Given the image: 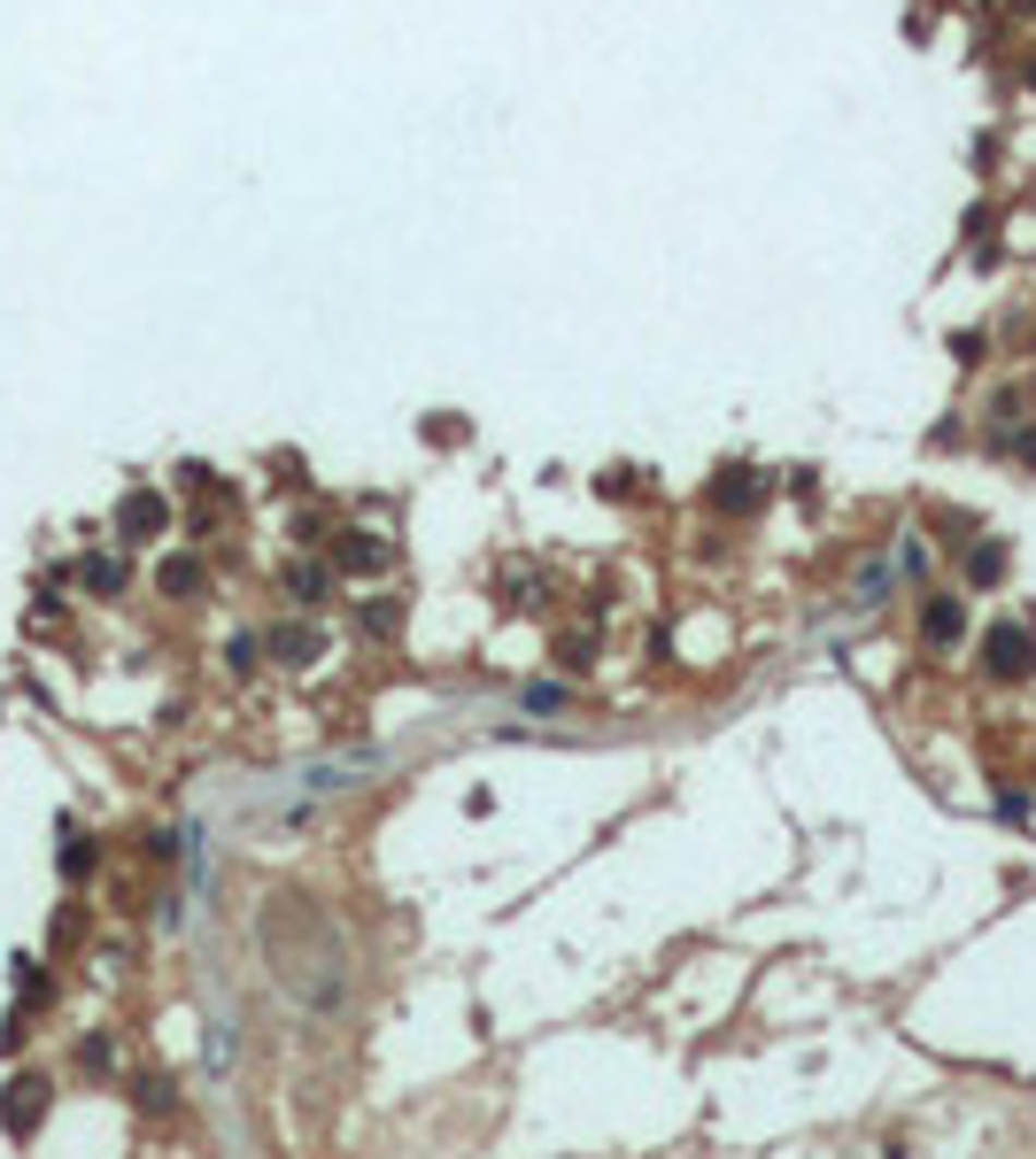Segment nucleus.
<instances>
[{"label": "nucleus", "mask_w": 1036, "mask_h": 1159, "mask_svg": "<svg viewBox=\"0 0 1036 1159\" xmlns=\"http://www.w3.org/2000/svg\"><path fill=\"white\" fill-rule=\"evenodd\" d=\"M983 650H990V657H983V665H990V680H1028V673H1036V642H1028L1021 627H990V642H983Z\"/></svg>", "instance_id": "obj_1"}, {"label": "nucleus", "mask_w": 1036, "mask_h": 1159, "mask_svg": "<svg viewBox=\"0 0 1036 1159\" xmlns=\"http://www.w3.org/2000/svg\"><path fill=\"white\" fill-rule=\"evenodd\" d=\"M960 635H967L960 595H928V603H920V642H928V650H952Z\"/></svg>", "instance_id": "obj_2"}, {"label": "nucleus", "mask_w": 1036, "mask_h": 1159, "mask_svg": "<svg viewBox=\"0 0 1036 1159\" xmlns=\"http://www.w3.org/2000/svg\"><path fill=\"white\" fill-rule=\"evenodd\" d=\"M39 1106H47V1083H16V1106H9V1128H16V1136H32V1121H39Z\"/></svg>", "instance_id": "obj_3"}, {"label": "nucleus", "mask_w": 1036, "mask_h": 1159, "mask_svg": "<svg viewBox=\"0 0 1036 1159\" xmlns=\"http://www.w3.org/2000/svg\"><path fill=\"white\" fill-rule=\"evenodd\" d=\"M124 526H132V542H147V533L162 526V503H155V495H132V503H124Z\"/></svg>", "instance_id": "obj_4"}, {"label": "nucleus", "mask_w": 1036, "mask_h": 1159, "mask_svg": "<svg viewBox=\"0 0 1036 1159\" xmlns=\"http://www.w3.org/2000/svg\"><path fill=\"white\" fill-rule=\"evenodd\" d=\"M998 572H1005V542H983V550L967 557V580H975V588H990Z\"/></svg>", "instance_id": "obj_5"}, {"label": "nucleus", "mask_w": 1036, "mask_h": 1159, "mask_svg": "<svg viewBox=\"0 0 1036 1159\" xmlns=\"http://www.w3.org/2000/svg\"><path fill=\"white\" fill-rule=\"evenodd\" d=\"M340 565H349V572H372V565H387V550H380V542H340Z\"/></svg>", "instance_id": "obj_6"}, {"label": "nucleus", "mask_w": 1036, "mask_h": 1159, "mask_svg": "<svg viewBox=\"0 0 1036 1159\" xmlns=\"http://www.w3.org/2000/svg\"><path fill=\"white\" fill-rule=\"evenodd\" d=\"M162 588H170V595H194V588H202V565H162Z\"/></svg>", "instance_id": "obj_7"}, {"label": "nucleus", "mask_w": 1036, "mask_h": 1159, "mask_svg": "<svg viewBox=\"0 0 1036 1159\" xmlns=\"http://www.w3.org/2000/svg\"><path fill=\"white\" fill-rule=\"evenodd\" d=\"M294 595L317 603V595H325V572H317V565H294Z\"/></svg>", "instance_id": "obj_8"}, {"label": "nucleus", "mask_w": 1036, "mask_h": 1159, "mask_svg": "<svg viewBox=\"0 0 1036 1159\" xmlns=\"http://www.w3.org/2000/svg\"><path fill=\"white\" fill-rule=\"evenodd\" d=\"M279 650H287V665H310V650H317V642H310L302 627H287V635H279Z\"/></svg>", "instance_id": "obj_9"}, {"label": "nucleus", "mask_w": 1036, "mask_h": 1159, "mask_svg": "<svg viewBox=\"0 0 1036 1159\" xmlns=\"http://www.w3.org/2000/svg\"><path fill=\"white\" fill-rule=\"evenodd\" d=\"M85 588H124V572L109 557H94V565H85Z\"/></svg>", "instance_id": "obj_10"}, {"label": "nucleus", "mask_w": 1036, "mask_h": 1159, "mask_svg": "<svg viewBox=\"0 0 1036 1159\" xmlns=\"http://www.w3.org/2000/svg\"><path fill=\"white\" fill-rule=\"evenodd\" d=\"M750 495H758V487H750V480H720V510H743V503H750Z\"/></svg>", "instance_id": "obj_11"}]
</instances>
